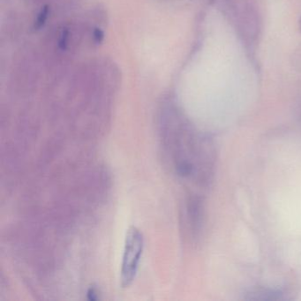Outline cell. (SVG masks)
<instances>
[{"mask_svg": "<svg viewBox=\"0 0 301 301\" xmlns=\"http://www.w3.org/2000/svg\"><path fill=\"white\" fill-rule=\"evenodd\" d=\"M144 238L134 226L128 229L125 240L124 254L121 264V282L123 288L129 287L135 279L143 252Z\"/></svg>", "mask_w": 301, "mask_h": 301, "instance_id": "6da1fadb", "label": "cell"}, {"mask_svg": "<svg viewBox=\"0 0 301 301\" xmlns=\"http://www.w3.org/2000/svg\"><path fill=\"white\" fill-rule=\"evenodd\" d=\"M48 15H49V7L45 6L41 9L40 12L37 14V20H35L34 27L37 31H39L45 25L48 20Z\"/></svg>", "mask_w": 301, "mask_h": 301, "instance_id": "7a4b0ae2", "label": "cell"}, {"mask_svg": "<svg viewBox=\"0 0 301 301\" xmlns=\"http://www.w3.org/2000/svg\"><path fill=\"white\" fill-rule=\"evenodd\" d=\"M92 37H93V42L95 44H102L104 39V32L101 29L100 27H96L93 31Z\"/></svg>", "mask_w": 301, "mask_h": 301, "instance_id": "3957f363", "label": "cell"}, {"mask_svg": "<svg viewBox=\"0 0 301 301\" xmlns=\"http://www.w3.org/2000/svg\"><path fill=\"white\" fill-rule=\"evenodd\" d=\"M87 297L91 299V300H97L99 298V295H98V291L95 289L94 287H91L88 291H87Z\"/></svg>", "mask_w": 301, "mask_h": 301, "instance_id": "277c9868", "label": "cell"}, {"mask_svg": "<svg viewBox=\"0 0 301 301\" xmlns=\"http://www.w3.org/2000/svg\"><path fill=\"white\" fill-rule=\"evenodd\" d=\"M299 29H300V31H301V17H300V20H299Z\"/></svg>", "mask_w": 301, "mask_h": 301, "instance_id": "5b68a950", "label": "cell"}]
</instances>
